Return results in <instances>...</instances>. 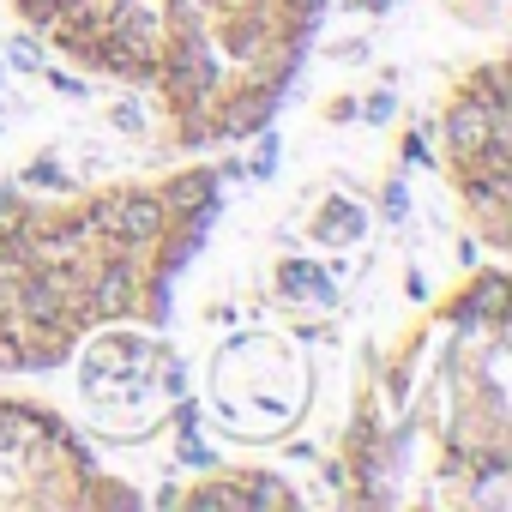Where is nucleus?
I'll return each mask as SVG.
<instances>
[{
  "label": "nucleus",
  "instance_id": "obj_1",
  "mask_svg": "<svg viewBox=\"0 0 512 512\" xmlns=\"http://www.w3.org/2000/svg\"><path fill=\"white\" fill-rule=\"evenodd\" d=\"M217 211V163L67 193L0 187V374L67 368L109 326H163Z\"/></svg>",
  "mask_w": 512,
  "mask_h": 512
},
{
  "label": "nucleus",
  "instance_id": "obj_2",
  "mask_svg": "<svg viewBox=\"0 0 512 512\" xmlns=\"http://www.w3.org/2000/svg\"><path fill=\"white\" fill-rule=\"evenodd\" d=\"M506 476V272L476 266L362 356L338 488L362 506H500Z\"/></svg>",
  "mask_w": 512,
  "mask_h": 512
},
{
  "label": "nucleus",
  "instance_id": "obj_3",
  "mask_svg": "<svg viewBox=\"0 0 512 512\" xmlns=\"http://www.w3.org/2000/svg\"><path fill=\"white\" fill-rule=\"evenodd\" d=\"M61 61L157 109L187 151L253 139L290 97L326 0H7Z\"/></svg>",
  "mask_w": 512,
  "mask_h": 512
},
{
  "label": "nucleus",
  "instance_id": "obj_4",
  "mask_svg": "<svg viewBox=\"0 0 512 512\" xmlns=\"http://www.w3.org/2000/svg\"><path fill=\"white\" fill-rule=\"evenodd\" d=\"M0 506L109 512L139 506V488L115 476L61 410L37 398H0Z\"/></svg>",
  "mask_w": 512,
  "mask_h": 512
},
{
  "label": "nucleus",
  "instance_id": "obj_5",
  "mask_svg": "<svg viewBox=\"0 0 512 512\" xmlns=\"http://www.w3.org/2000/svg\"><path fill=\"white\" fill-rule=\"evenodd\" d=\"M506 67L476 61L440 109V169L464 211V229L500 253L512 235V187H506Z\"/></svg>",
  "mask_w": 512,
  "mask_h": 512
},
{
  "label": "nucleus",
  "instance_id": "obj_6",
  "mask_svg": "<svg viewBox=\"0 0 512 512\" xmlns=\"http://www.w3.org/2000/svg\"><path fill=\"white\" fill-rule=\"evenodd\" d=\"M205 404H211V416H217V428L229 440H247V446L284 440L308 416V404H314L308 350L290 332H278V326L235 332L229 344L211 350Z\"/></svg>",
  "mask_w": 512,
  "mask_h": 512
},
{
  "label": "nucleus",
  "instance_id": "obj_7",
  "mask_svg": "<svg viewBox=\"0 0 512 512\" xmlns=\"http://www.w3.org/2000/svg\"><path fill=\"white\" fill-rule=\"evenodd\" d=\"M91 416L115 440H145L181 404V362L157 326H109L73 350Z\"/></svg>",
  "mask_w": 512,
  "mask_h": 512
},
{
  "label": "nucleus",
  "instance_id": "obj_8",
  "mask_svg": "<svg viewBox=\"0 0 512 512\" xmlns=\"http://www.w3.org/2000/svg\"><path fill=\"white\" fill-rule=\"evenodd\" d=\"M175 506H302V494L290 488V476L278 470H253V464H229V470H205L193 476Z\"/></svg>",
  "mask_w": 512,
  "mask_h": 512
}]
</instances>
